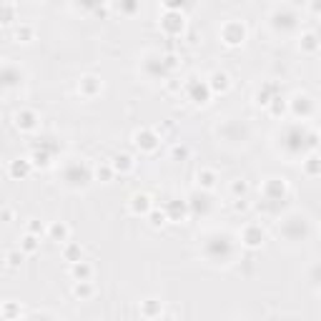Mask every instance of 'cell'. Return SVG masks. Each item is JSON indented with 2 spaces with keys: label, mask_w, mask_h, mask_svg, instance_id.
<instances>
[{
  "label": "cell",
  "mask_w": 321,
  "mask_h": 321,
  "mask_svg": "<svg viewBox=\"0 0 321 321\" xmlns=\"http://www.w3.org/2000/svg\"><path fill=\"white\" fill-rule=\"evenodd\" d=\"M199 178H203V186H206V188H211V186H213V173H208V171H206L203 176L199 173Z\"/></svg>",
  "instance_id": "cell-8"
},
{
  "label": "cell",
  "mask_w": 321,
  "mask_h": 321,
  "mask_svg": "<svg viewBox=\"0 0 321 321\" xmlns=\"http://www.w3.org/2000/svg\"><path fill=\"white\" fill-rule=\"evenodd\" d=\"M36 118H38V116H36L33 111L23 108V111H18V113H15V128H18V131H33V128L38 125Z\"/></svg>",
  "instance_id": "cell-3"
},
{
  "label": "cell",
  "mask_w": 321,
  "mask_h": 321,
  "mask_svg": "<svg viewBox=\"0 0 321 321\" xmlns=\"http://www.w3.org/2000/svg\"><path fill=\"white\" fill-rule=\"evenodd\" d=\"M18 261H20V256H18L15 251H10V253H8V266H18Z\"/></svg>",
  "instance_id": "cell-10"
},
{
  "label": "cell",
  "mask_w": 321,
  "mask_h": 321,
  "mask_svg": "<svg viewBox=\"0 0 321 321\" xmlns=\"http://www.w3.org/2000/svg\"><path fill=\"white\" fill-rule=\"evenodd\" d=\"M30 166H33V163H30V160H13V163H10V176H13V178H18V176H25V173H28V171H30Z\"/></svg>",
  "instance_id": "cell-4"
},
{
  "label": "cell",
  "mask_w": 321,
  "mask_h": 321,
  "mask_svg": "<svg viewBox=\"0 0 321 321\" xmlns=\"http://www.w3.org/2000/svg\"><path fill=\"white\" fill-rule=\"evenodd\" d=\"M13 38H15V43H30V40H33V28H25V25L20 28V25H18L15 33H13Z\"/></svg>",
  "instance_id": "cell-5"
},
{
  "label": "cell",
  "mask_w": 321,
  "mask_h": 321,
  "mask_svg": "<svg viewBox=\"0 0 321 321\" xmlns=\"http://www.w3.org/2000/svg\"><path fill=\"white\" fill-rule=\"evenodd\" d=\"M50 234H60V236L66 239V236H68V229H66V226H58V223H55V226H50Z\"/></svg>",
  "instance_id": "cell-9"
},
{
  "label": "cell",
  "mask_w": 321,
  "mask_h": 321,
  "mask_svg": "<svg viewBox=\"0 0 321 321\" xmlns=\"http://www.w3.org/2000/svg\"><path fill=\"white\" fill-rule=\"evenodd\" d=\"M23 83V68L15 66V63H5L3 66V88L5 93H10L13 88H20Z\"/></svg>",
  "instance_id": "cell-2"
},
{
  "label": "cell",
  "mask_w": 321,
  "mask_h": 321,
  "mask_svg": "<svg viewBox=\"0 0 321 321\" xmlns=\"http://www.w3.org/2000/svg\"><path fill=\"white\" fill-rule=\"evenodd\" d=\"M23 241H25V243H23V248H25V251H36V248H38V241H36V236H30V234H28Z\"/></svg>",
  "instance_id": "cell-6"
},
{
  "label": "cell",
  "mask_w": 321,
  "mask_h": 321,
  "mask_svg": "<svg viewBox=\"0 0 321 321\" xmlns=\"http://www.w3.org/2000/svg\"><path fill=\"white\" fill-rule=\"evenodd\" d=\"M88 181H90V171H88L85 166L78 168V158L71 160V163L63 168V183H66L68 188H85Z\"/></svg>",
  "instance_id": "cell-1"
},
{
  "label": "cell",
  "mask_w": 321,
  "mask_h": 321,
  "mask_svg": "<svg viewBox=\"0 0 321 321\" xmlns=\"http://www.w3.org/2000/svg\"><path fill=\"white\" fill-rule=\"evenodd\" d=\"M148 141H151V138L143 133V148H148V151H151V148H156V143H148ZM136 143H141V136H138V133H136Z\"/></svg>",
  "instance_id": "cell-7"
}]
</instances>
